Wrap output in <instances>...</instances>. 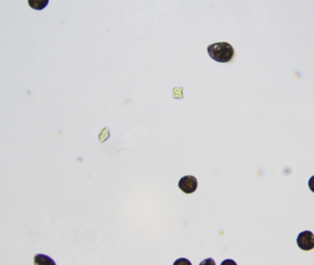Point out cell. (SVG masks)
Instances as JSON below:
<instances>
[{"mask_svg": "<svg viewBox=\"0 0 314 265\" xmlns=\"http://www.w3.org/2000/svg\"><path fill=\"white\" fill-rule=\"evenodd\" d=\"M298 246L302 250H312L314 248V235L312 231H303L297 238Z\"/></svg>", "mask_w": 314, "mask_h": 265, "instance_id": "cell-2", "label": "cell"}, {"mask_svg": "<svg viewBox=\"0 0 314 265\" xmlns=\"http://www.w3.org/2000/svg\"><path fill=\"white\" fill-rule=\"evenodd\" d=\"M308 185H309L310 190H311L313 193H314V176L312 177V178L309 180Z\"/></svg>", "mask_w": 314, "mask_h": 265, "instance_id": "cell-9", "label": "cell"}, {"mask_svg": "<svg viewBox=\"0 0 314 265\" xmlns=\"http://www.w3.org/2000/svg\"><path fill=\"white\" fill-rule=\"evenodd\" d=\"M178 187L185 194H192V193L196 192V190L198 188V181H197L196 177H182L179 180Z\"/></svg>", "mask_w": 314, "mask_h": 265, "instance_id": "cell-3", "label": "cell"}, {"mask_svg": "<svg viewBox=\"0 0 314 265\" xmlns=\"http://www.w3.org/2000/svg\"><path fill=\"white\" fill-rule=\"evenodd\" d=\"M173 265H192L191 263L186 259V258H180V259H177L175 262L174 263Z\"/></svg>", "mask_w": 314, "mask_h": 265, "instance_id": "cell-6", "label": "cell"}, {"mask_svg": "<svg viewBox=\"0 0 314 265\" xmlns=\"http://www.w3.org/2000/svg\"><path fill=\"white\" fill-rule=\"evenodd\" d=\"M34 265H56L54 260L46 254L38 253L33 258Z\"/></svg>", "mask_w": 314, "mask_h": 265, "instance_id": "cell-4", "label": "cell"}, {"mask_svg": "<svg viewBox=\"0 0 314 265\" xmlns=\"http://www.w3.org/2000/svg\"><path fill=\"white\" fill-rule=\"evenodd\" d=\"M200 265H216V264H215V262H214L213 259L209 258V259H206V260L202 261Z\"/></svg>", "mask_w": 314, "mask_h": 265, "instance_id": "cell-7", "label": "cell"}, {"mask_svg": "<svg viewBox=\"0 0 314 265\" xmlns=\"http://www.w3.org/2000/svg\"><path fill=\"white\" fill-rule=\"evenodd\" d=\"M207 50L209 56L216 62H230L235 56L234 47L231 44L224 42L209 44Z\"/></svg>", "mask_w": 314, "mask_h": 265, "instance_id": "cell-1", "label": "cell"}, {"mask_svg": "<svg viewBox=\"0 0 314 265\" xmlns=\"http://www.w3.org/2000/svg\"><path fill=\"white\" fill-rule=\"evenodd\" d=\"M237 265L236 262L234 260H231V259H227V260H224L221 265Z\"/></svg>", "mask_w": 314, "mask_h": 265, "instance_id": "cell-8", "label": "cell"}, {"mask_svg": "<svg viewBox=\"0 0 314 265\" xmlns=\"http://www.w3.org/2000/svg\"><path fill=\"white\" fill-rule=\"evenodd\" d=\"M29 5L36 10H42L47 7L49 0H29Z\"/></svg>", "mask_w": 314, "mask_h": 265, "instance_id": "cell-5", "label": "cell"}]
</instances>
